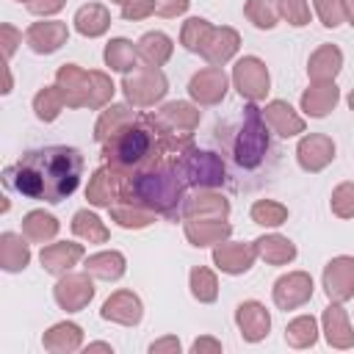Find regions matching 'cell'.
I'll return each instance as SVG.
<instances>
[{
    "label": "cell",
    "mask_w": 354,
    "mask_h": 354,
    "mask_svg": "<svg viewBox=\"0 0 354 354\" xmlns=\"http://www.w3.org/2000/svg\"><path fill=\"white\" fill-rule=\"evenodd\" d=\"M83 177V155L75 147H39L3 171L6 188L25 199L58 205L72 196Z\"/></svg>",
    "instance_id": "obj_1"
},
{
    "label": "cell",
    "mask_w": 354,
    "mask_h": 354,
    "mask_svg": "<svg viewBox=\"0 0 354 354\" xmlns=\"http://www.w3.org/2000/svg\"><path fill=\"white\" fill-rule=\"evenodd\" d=\"M185 199V180L174 163H149L127 177L119 185V202L141 205L160 216H177Z\"/></svg>",
    "instance_id": "obj_2"
},
{
    "label": "cell",
    "mask_w": 354,
    "mask_h": 354,
    "mask_svg": "<svg viewBox=\"0 0 354 354\" xmlns=\"http://www.w3.org/2000/svg\"><path fill=\"white\" fill-rule=\"evenodd\" d=\"M158 130L152 127V122L147 116L136 119L133 124H127L124 130H119L116 136H111L102 144V158L105 163L119 171V177H127L144 166H149L152 155H155V144H158Z\"/></svg>",
    "instance_id": "obj_3"
},
{
    "label": "cell",
    "mask_w": 354,
    "mask_h": 354,
    "mask_svg": "<svg viewBox=\"0 0 354 354\" xmlns=\"http://www.w3.org/2000/svg\"><path fill=\"white\" fill-rule=\"evenodd\" d=\"M55 83L64 91L66 108H102L113 97V80L100 69H83L64 64L55 72Z\"/></svg>",
    "instance_id": "obj_4"
},
{
    "label": "cell",
    "mask_w": 354,
    "mask_h": 354,
    "mask_svg": "<svg viewBox=\"0 0 354 354\" xmlns=\"http://www.w3.org/2000/svg\"><path fill=\"white\" fill-rule=\"evenodd\" d=\"M268 124H266V116H263V108H257L254 102H249L243 108V122L235 133V141H232V155H235V163L241 169H257L268 149H271V138H268Z\"/></svg>",
    "instance_id": "obj_5"
},
{
    "label": "cell",
    "mask_w": 354,
    "mask_h": 354,
    "mask_svg": "<svg viewBox=\"0 0 354 354\" xmlns=\"http://www.w3.org/2000/svg\"><path fill=\"white\" fill-rule=\"evenodd\" d=\"M174 169L180 171V177L185 180V185L191 188H218L224 180H227V169H224V160L216 155V152H207V149H199V147H188Z\"/></svg>",
    "instance_id": "obj_6"
},
{
    "label": "cell",
    "mask_w": 354,
    "mask_h": 354,
    "mask_svg": "<svg viewBox=\"0 0 354 354\" xmlns=\"http://www.w3.org/2000/svg\"><path fill=\"white\" fill-rule=\"evenodd\" d=\"M122 91H124V97H127L130 105L149 108V105H155V102H160L166 97L169 80L160 72V66H136L133 72L124 75Z\"/></svg>",
    "instance_id": "obj_7"
},
{
    "label": "cell",
    "mask_w": 354,
    "mask_h": 354,
    "mask_svg": "<svg viewBox=\"0 0 354 354\" xmlns=\"http://www.w3.org/2000/svg\"><path fill=\"white\" fill-rule=\"evenodd\" d=\"M232 86L238 88V94L249 102H260L266 100L268 88H271V75L268 66L257 58V55H243L235 61L232 66Z\"/></svg>",
    "instance_id": "obj_8"
},
{
    "label": "cell",
    "mask_w": 354,
    "mask_h": 354,
    "mask_svg": "<svg viewBox=\"0 0 354 354\" xmlns=\"http://www.w3.org/2000/svg\"><path fill=\"white\" fill-rule=\"evenodd\" d=\"M147 119L152 122V127L158 130V136H191L199 127V108L191 102H166L160 111L147 113Z\"/></svg>",
    "instance_id": "obj_9"
},
{
    "label": "cell",
    "mask_w": 354,
    "mask_h": 354,
    "mask_svg": "<svg viewBox=\"0 0 354 354\" xmlns=\"http://www.w3.org/2000/svg\"><path fill=\"white\" fill-rule=\"evenodd\" d=\"M53 296H55V304L66 313H80L91 299H94V282H91V274L83 271V274H72L66 271L64 277H58L55 288H53Z\"/></svg>",
    "instance_id": "obj_10"
},
{
    "label": "cell",
    "mask_w": 354,
    "mask_h": 354,
    "mask_svg": "<svg viewBox=\"0 0 354 354\" xmlns=\"http://www.w3.org/2000/svg\"><path fill=\"white\" fill-rule=\"evenodd\" d=\"M313 290H315L313 277L307 271H288L274 282L271 296H274V304L288 313V310H296V307L307 304L313 299Z\"/></svg>",
    "instance_id": "obj_11"
},
{
    "label": "cell",
    "mask_w": 354,
    "mask_h": 354,
    "mask_svg": "<svg viewBox=\"0 0 354 354\" xmlns=\"http://www.w3.org/2000/svg\"><path fill=\"white\" fill-rule=\"evenodd\" d=\"M324 293L329 301H348L354 296V257L337 254L324 266Z\"/></svg>",
    "instance_id": "obj_12"
},
{
    "label": "cell",
    "mask_w": 354,
    "mask_h": 354,
    "mask_svg": "<svg viewBox=\"0 0 354 354\" xmlns=\"http://www.w3.org/2000/svg\"><path fill=\"white\" fill-rule=\"evenodd\" d=\"M238 47H241L238 30H232V28H227V25H221V28L210 25V28L205 30V36H202L196 53H199L210 66H224V64L238 53Z\"/></svg>",
    "instance_id": "obj_13"
},
{
    "label": "cell",
    "mask_w": 354,
    "mask_h": 354,
    "mask_svg": "<svg viewBox=\"0 0 354 354\" xmlns=\"http://www.w3.org/2000/svg\"><path fill=\"white\" fill-rule=\"evenodd\" d=\"M230 80L221 66H205L188 80V94L196 105H218L227 97Z\"/></svg>",
    "instance_id": "obj_14"
},
{
    "label": "cell",
    "mask_w": 354,
    "mask_h": 354,
    "mask_svg": "<svg viewBox=\"0 0 354 354\" xmlns=\"http://www.w3.org/2000/svg\"><path fill=\"white\" fill-rule=\"evenodd\" d=\"M335 152H337V147H335V141L329 136H324V133H307L299 141V147H296V160H299V166L304 171L315 174V171H324L335 160Z\"/></svg>",
    "instance_id": "obj_15"
},
{
    "label": "cell",
    "mask_w": 354,
    "mask_h": 354,
    "mask_svg": "<svg viewBox=\"0 0 354 354\" xmlns=\"http://www.w3.org/2000/svg\"><path fill=\"white\" fill-rule=\"evenodd\" d=\"M257 260V249L254 241L243 243V241H221L218 246H213V263L218 271L224 274H246Z\"/></svg>",
    "instance_id": "obj_16"
},
{
    "label": "cell",
    "mask_w": 354,
    "mask_h": 354,
    "mask_svg": "<svg viewBox=\"0 0 354 354\" xmlns=\"http://www.w3.org/2000/svg\"><path fill=\"white\" fill-rule=\"evenodd\" d=\"M69 39V28L66 22H58V19H41V22H33L28 30H25V41L33 53L39 55H50L55 50H61Z\"/></svg>",
    "instance_id": "obj_17"
},
{
    "label": "cell",
    "mask_w": 354,
    "mask_h": 354,
    "mask_svg": "<svg viewBox=\"0 0 354 354\" xmlns=\"http://www.w3.org/2000/svg\"><path fill=\"white\" fill-rule=\"evenodd\" d=\"M183 218H221L227 221L230 216V199L216 194L213 188H199L194 196L183 199Z\"/></svg>",
    "instance_id": "obj_18"
},
{
    "label": "cell",
    "mask_w": 354,
    "mask_h": 354,
    "mask_svg": "<svg viewBox=\"0 0 354 354\" xmlns=\"http://www.w3.org/2000/svg\"><path fill=\"white\" fill-rule=\"evenodd\" d=\"M100 315H102V321H111V324L136 326L144 318V304L133 290H116V293H111L105 299Z\"/></svg>",
    "instance_id": "obj_19"
},
{
    "label": "cell",
    "mask_w": 354,
    "mask_h": 354,
    "mask_svg": "<svg viewBox=\"0 0 354 354\" xmlns=\"http://www.w3.org/2000/svg\"><path fill=\"white\" fill-rule=\"evenodd\" d=\"M86 249L83 243H75V241H58V243H47L39 254L41 260V268L47 274H55V277H64L66 271H72L80 260H83Z\"/></svg>",
    "instance_id": "obj_20"
},
{
    "label": "cell",
    "mask_w": 354,
    "mask_h": 354,
    "mask_svg": "<svg viewBox=\"0 0 354 354\" xmlns=\"http://www.w3.org/2000/svg\"><path fill=\"white\" fill-rule=\"evenodd\" d=\"M235 324H238L243 340L260 343L268 335V329H271V315H268V310L260 301L249 299V301H241L235 307Z\"/></svg>",
    "instance_id": "obj_21"
},
{
    "label": "cell",
    "mask_w": 354,
    "mask_h": 354,
    "mask_svg": "<svg viewBox=\"0 0 354 354\" xmlns=\"http://www.w3.org/2000/svg\"><path fill=\"white\" fill-rule=\"evenodd\" d=\"M119 185H122L119 171H113L108 163L100 166V169L91 174L88 185H86V199H88V205H94V207H113V205L119 202Z\"/></svg>",
    "instance_id": "obj_22"
},
{
    "label": "cell",
    "mask_w": 354,
    "mask_h": 354,
    "mask_svg": "<svg viewBox=\"0 0 354 354\" xmlns=\"http://www.w3.org/2000/svg\"><path fill=\"white\" fill-rule=\"evenodd\" d=\"M321 324H324V337L332 348H354V326L348 321V313L340 307V301H332L324 310Z\"/></svg>",
    "instance_id": "obj_23"
},
{
    "label": "cell",
    "mask_w": 354,
    "mask_h": 354,
    "mask_svg": "<svg viewBox=\"0 0 354 354\" xmlns=\"http://www.w3.org/2000/svg\"><path fill=\"white\" fill-rule=\"evenodd\" d=\"M183 232L194 246H218L230 238L232 227L221 218H183Z\"/></svg>",
    "instance_id": "obj_24"
},
{
    "label": "cell",
    "mask_w": 354,
    "mask_h": 354,
    "mask_svg": "<svg viewBox=\"0 0 354 354\" xmlns=\"http://www.w3.org/2000/svg\"><path fill=\"white\" fill-rule=\"evenodd\" d=\"M263 116H266V124H268L277 136H282V138H290V136L304 133V119H301V116L290 108V102H285V100H271V102H266Z\"/></svg>",
    "instance_id": "obj_25"
},
{
    "label": "cell",
    "mask_w": 354,
    "mask_h": 354,
    "mask_svg": "<svg viewBox=\"0 0 354 354\" xmlns=\"http://www.w3.org/2000/svg\"><path fill=\"white\" fill-rule=\"evenodd\" d=\"M340 69H343V53L335 44H321L307 61V75L313 83H332Z\"/></svg>",
    "instance_id": "obj_26"
},
{
    "label": "cell",
    "mask_w": 354,
    "mask_h": 354,
    "mask_svg": "<svg viewBox=\"0 0 354 354\" xmlns=\"http://www.w3.org/2000/svg\"><path fill=\"white\" fill-rule=\"evenodd\" d=\"M340 102V88L332 83H313L304 94H301V111L313 119H324L329 111H335V105Z\"/></svg>",
    "instance_id": "obj_27"
},
{
    "label": "cell",
    "mask_w": 354,
    "mask_h": 354,
    "mask_svg": "<svg viewBox=\"0 0 354 354\" xmlns=\"http://www.w3.org/2000/svg\"><path fill=\"white\" fill-rule=\"evenodd\" d=\"M30 263V246L25 235L17 232H3L0 235V268L8 274L25 271Z\"/></svg>",
    "instance_id": "obj_28"
},
{
    "label": "cell",
    "mask_w": 354,
    "mask_h": 354,
    "mask_svg": "<svg viewBox=\"0 0 354 354\" xmlns=\"http://www.w3.org/2000/svg\"><path fill=\"white\" fill-rule=\"evenodd\" d=\"M83 268L94 277V279H102V282H116L124 277L127 271V260L122 252L116 249H108V252H97V254H88Z\"/></svg>",
    "instance_id": "obj_29"
},
{
    "label": "cell",
    "mask_w": 354,
    "mask_h": 354,
    "mask_svg": "<svg viewBox=\"0 0 354 354\" xmlns=\"http://www.w3.org/2000/svg\"><path fill=\"white\" fill-rule=\"evenodd\" d=\"M41 346L53 354H72L83 346V329L75 321H61L44 332Z\"/></svg>",
    "instance_id": "obj_30"
},
{
    "label": "cell",
    "mask_w": 354,
    "mask_h": 354,
    "mask_svg": "<svg viewBox=\"0 0 354 354\" xmlns=\"http://www.w3.org/2000/svg\"><path fill=\"white\" fill-rule=\"evenodd\" d=\"M75 30L86 39H97L111 28V11L102 3H86L75 11Z\"/></svg>",
    "instance_id": "obj_31"
},
{
    "label": "cell",
    "mask_w": 354,
    "mask_h": 354,
    "mask_svg": "<svg viewBox=\"0 0 354 354\" xmlns=\"http://www.w3.org/2000/svg\"><path fill=\"white\" fill-rule=\"evenodd\" d=\"M254 249H257V257L266 260L268 266H288L293 257H296V243L285 235H260L254 241Z\"/></svg>",
    "instance_id": "obj_32"
},
{
    "label": "cell",
    "mask_w": 354,
    "mask_h": 354,
    "mask_svg": "<svg viewBox=\"0 0 354 354\" xmlns=\"http://www.w3.org/2000/svg\"><path fill=\"white\" fill-rule=\"evenodd\" d=\"M136 122V113L130 111V105H108L102 113H100V119H97V124H94V141L97 144H105L111 136H116L119 130H124L127 124H133Z\"/></svg>",
    "instance_id": "obj_33"
},
{
    "label": "cell",
    "mask_w": 354,
    "mask_h": 354,
    "mask_svg": "<svg viewBox=\"0 0 354 354\" xmlns=\"http://www.w3.org/2000/svg\"><path fill=\"white\" fill-rule=\"evenodd\" d=\"M136 47H138V58H141L147 66H163V64L171 58V53H174V44H171V39H169L163 30H149V33H144Z\"/></svg>",
    "instance_id": "obj_34"
},
{
    "label": "cell",
    "mask_w": 354,
    "mask_h": 354,
    "mask_svg": "<svg viewBox=\"0 0 354 354\" xmlns=\"http://www.w3.org/2000/svg\"><path fill=\"white\" fill-rule=\"evenodd\" d=\"M58 218L53 213H44V210H30L25 213L22 218V235L30 241V243H47L58 235Z\"/></svg>",
    "instance_id": "obj_35"
},
{
    "label": "cell",
    "mask_w": 354,
    "mask_h": 354,
    "mask_svg": "<svg viewBox=\"0 0 354 354\" xmlns=\"http://www.w3.org/2000/svg\"><path fill=\"white\" fill-rule=\"evenodd\" d=\"M102 58H105V64L113 69V72H133L136 69V64H138V47L133 44V41H127V39H111L108 44H105V53H102Z\"/></svg>",
    "instance_id": "obj_36"
},
{
    "label": "cell",
    "mask_w": 354,
    "mask_h": 354,
    "mask_svg": "<svg viewBox=\"0 0 354 354\" xmlns=\"http://www.w3.org/2000/svg\"><path fill=\"white\" fill-rule=\"evenodd\" d=\"M64 108H66V100H64V91L58 83L39 88L33 97V111H36V119H41V122H55Z\"/></svg>",
    "instance_id": "obj_37"
},
{
    "label": "cell",
    "mask_w": 354,
    "mask_h": 354,
    "mask_svg": "<svg viewBox=\"0 0 354 354\" xmlns=\"http://www.w3.org/2000/svg\"><path fill=\"white\" fill-rule=\"evenodd\" d=\"M72 232L80 241H88V243H105L111 238V232L102 224V218L97 213H91V210H77L72 216Z\"/></svg>",
    "instance_id": "obj_38"
},
{
    "label": "cell",
    "mask_w": 354,
    "mask_h": 354,
    "mask_svg": "<svg viewBox=\"0 0 354 354\" xmlns=\"http://www.w3.org/2000/svg\"><path fill=\"white\" fill-rule=\"evenodd\" d=\"M111 210V218L119 224V227H124V230H144V227H149L152 221H155V216L158 213H152V210H147V207H141V205H130V202H116L113 207H108Z\"/></svg>",
    "instance_id": "obj_39"
},
{
    "label": "cell",
    "mask_w": 354,
    "mask_h": 354,
    "mask_svg": "<svg viewBox=\"0 0 354 354\" xmlns=\"http://www.w3.org/2000/svg\"><path fill=\"white\" fill-rule=\"evenodd\" d=\"M318 340V321L313 315H299L285 326V343L290 348H310Z\"/></svg>",
    "instance_id": "obj_40"
},
{
    "label": "cell",
    "mask_w": 354,
    "mask_h": 354,
    "mask_svg": "<svg viewBox=\"0 0 354 354\" xmlns=\"http://www.w3.org/2000/svg\"><path fill=\"white\" fill-rule=\"evenodd\" d=\"M243 14L254 28L271 30L279 22V0H246Z\"/></svg>",
    "instance_id": "obj_41"
},
{
    "label": "cell",
    "mask_w": 354,
    "mask_h": 354,
    "mask_svg": "<svg viewBox=\"0 0 354 354\" xmlns=\"http://www.w3.org/2000/svg\"><path fill=\"white\" fill-rule=\"evenodd\" d=\"M188 282H191V296H194L196 301L210 304V301L218 299V279H216V274H213L210 268H205V266L191 268Z\"/></svg>",
    "instance_id": "obj_42"
},
{
    "label": "cell",
    "mask_w": 354,
    "mask_h": 354,
    "mask_svg": "<svg viewBox=\"0 0 354 354\" xmlns=\"http://www.w3.org/2000/svg\"><path fill=\"white\" fill-rule=\"evenodd\" d=\"M252 221L260 224V227H279L288 221V207L282 202H274V199H257L249 210Z\"/></svg>",
    "instance_id": "obj_43"
},
{
    "label": "cell",
    "mask_w": 354,
    "mask_h": 354,
    "mask_svg": "<svg viewBox=\"0 0 354 354\" xmlns=\"http://www.w3.org/2000/svg\"><path fill=\"white\" fill-rule=\"evenodd\" d=\"M329 207L337 218H354V183H340L329 196Z\"/></svg>",
    "instance_id": "obj_44"
},
{
    "label": "cell",
    "mask_w": 354,
    "mask_h": 354,
    "mask_svg": "<svg viewBox=\"0 0 354 354\" xmlns=\"http://www.w3.org/2000/svg\"><path fill=\"white\" fill-rule=\"evenodd\" d=\"M313 6H315V14H318L324 28H337L346 22L343 0H313Z\"/></svg>",
    "instance_id": "obj_45"
},
{
    "label": "cell",
    "mask_w": 354,
    "mask_h": 354,
    "mask_svg": "<svg viewBox=\"0 0 354 354\" xmlns=\"http://www.w3.org/2000/svg\"><path fill=\"white\" fill-rule=\"evenodd\" d=\"M279 17L293 28H304L310 22V3L307 0H279Z\"/></svg>",
    "instance_id": "obj_46"
},
{
    "label": "cell",
    "mask_w": 354,
    "mask_h": 354,
    "mask_svg": "<svg viewBox=\"0 0 354 354\" xmlns=\"http://www.w3.org/2000/svg\"><path fill=\"white\" fill-rule=\"evenodd\" d=\"M207 28H210V22L202 19V17H191V19H185V22H183V30H180V41H183V47L191 50V53H196V50H199V41H202V36H205Z\"/></svg>",
    "instance_id": "obj_47"
},
{
    "label": "cell",
    "mask_w": 354,
    "mask_h": 354,
    "mask_svg": "<svg viewBox=\"0 0 354 354\" xmlns=\"http://www.w3.org/2000/svg\"><path fill=\"white\" fill-rule=\"evenodd\" d=\"M149 14H155V0H130V3L122 6V17L127 22H138Z\"/></svg>",
    "instance_id": "obj_48"
},
{
    "label": "cell",
    "mask_w": 354,
    "mask_h": 354,
    "mask_svg": "<svg viewBox=\"0 0 354 354\" xmlns=\"http://www.w3.org/2000/svg\"><path fill=\"white\" fill-rule=\"evenodd\" d=\"M0 44H3V55H6V61L14 55V50H17V44H22V33L14 28V25H8V22H3L0 25Z\"/></svg>",
    "instance_id": "obj_49"
},
{
    "label": "cell",
    "mask_w": 354,
    "mask_h": 354,
    "mask_svg": "<svg viewBox=\"0 0 354 354\" xmlns=\"http://www.w3.org/2000/svg\"><path fill=\"white\" fill-rule=\"evenodd\" d=\"M191 6V0H155V14L163 19H174L180 14H185Z\"/></svg>",
    "instance_id": "obj_50"
},
{
    "label": "cell",
    "mask_w": 354,
    "mask_h": 354,
    "mask_svg": "<svg viewBox=\"0 0 354 354\" xmlns=\"http://www.w3.org/2000/svg\"><path fill=\"white\" fill-rule=\"evenodd\" d=\"M64 3L66 0H30L28 11L36 14V17H53V14H58L64 8Z\"/></svg>",
    "instance_id": "obj_51"
},
{
    "label": "cell",
    "mask_w": 354,
    "mask_h": 354,
    "mask_svg": "<svg viewBox=\"0 0 354 354\" xmlns=\"http://www.w3.org/2000/svg\"><path fill=\"white\" fill-rule=\"evenodd\" d=\"M149 351H152V354H163V351L180 354V340H177V337H160V340H155V343L149 346Z\"/></svg>",
    "instance_id": "obj_52"
},
{
    "label": "cell",
    "mask_w": 354,
    "mask_h": 354,
    "mask_svg": "<svg viewBox=\"0 0 354 354\" xmlns=\"http://www.w3.org/2000/svg\"><path fill=\"white\" fill-rule=\"evenodd\" d=\"M191 351H194V354H205V351L218 354V351H221V343H218V340H213V337H196V340H194V346H191Z\"/></svg>",
    "instance_id": "obj_53"
},
{
    "label": "cell",
    "mask_w": 354,
    "mask_h": 354,
    "mask_svg": "<svg viewBox=\"0 0 354 354\" xmlns=\"http://www.w3.org/2000/svg\"><path fill=\"white\" fill-rule=\"evenodd\" d=\"M343 8H346V19H348V25H354V0H343Z\"/></svg>",
    "instance_id": "obj_54"
},
{
    "label": "cell",
    "mask_w": 354,
    "mask_h": 354,
    "mask_svg": "<svg viewBox=\"0 0 354 354\" xmlns=\"http://www.w3.org/2000/svg\"><path fill=\"white\" fill-rule=\"evenodd\" d=\"M86 351H113V348H111V343H88Z\"/></svg>",
    "instance_id": "obj_55"
},
{
    "label": "cell",
    "mask_w": 354,
    "mask_h": 354,
    "mask_svg": "<svg viewBox=\"0 0 354 354\" xmlns=\"http://www.w3.org/2000/svg\"><path fill=\"white\" fill-rule=\"evenodd\" d=\"M11 91V72L6 69V88H3V94H8Z\"/></svg>",
    "instance_id": "obj_56"
},
{
    "label": "cell",
    "mask_w": 354,
    "mask_h": 354,
    "mask_svg": "<svg viewBox=\"0 0 354 354\" xmlns=\"http://www.w3.org/2000/svg\"><path fill=\"white\" fill-rule=\"evenodd\" d=\"M348 108L354 111V88H351V94H348Z\"/></svg>",
    "instance_id": "obj_57"
},
{
    "label": "cell",
    "mask_w": 354,
    "mask_h": 354,
    "mask_svg": "<svg viewBox=\"0 0 354 354\" xmlns=\"http://www.w3.org/2000/svg\"><path fill=\"white\" fill-rule=\"evenodd\" d=\"M111 3H119V6H124V3H130V0H111Z\"/></svg>",
    "instance_id": "obj_58"
},
{
    "label": "cell",
    "mask_w": 354,
    "mask_h": 354,
    "mask_svg": "<svg viewBox=\"0 0 354 354\" xmlns=\"http://www.w3.org/2000/svg\"><path fill=\"white\" fill-rule=\"evenodd\" d=\"M17 3H25V6H28V3H30V0H17Z\"/></svg>",
    "instance_id": "obj_59"
}]
</instances>
